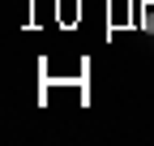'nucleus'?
I'll return each mask as SVG.
<instances>
[{
  "instance_id": "nucleus-1",
  "label": "nucleus",
  "mask_w": 154,
  "mask_h": 146,
  "mask_svg": "<svg viewBox=\"0 0 154 146\" xmlns=\"http://www.w3.org/2000/svg\"><path fill=\"white\" fill-rule=\"evenodd\" d=\"M141 26H146V30H154V5H150V9L141 13Z\"/></svg>"
}]
</instances>
